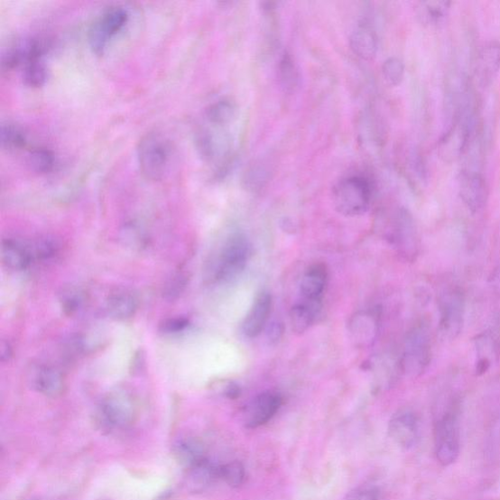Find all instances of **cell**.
<instances>
[{
  "label": "cell",
  "mask_w": 500,
  "mask_h": 500,
  "mask_svg": "<svg viewBox=\"0 0 500 500\" xmlns=\"http://www.w3.org/2000/svg\"><path fill=\"white\" fill-rule=\"evenodd\" d=\"M434 450L440 466H452L460 454V409L452 400L436 415L434 421Z\"/></svg>",
  "instance_id": "6da1fadb"
},
{
  "label": "cell",
  "mask_w": 500,
  "mask_h": 500,
  "mask_svg": "<svg viewBox=\"0 0 500 500\" xmlns=\"http://www.w3.org/2000/svg\"><path fill=\"white\" fill-rule=\"evenodd\" d=\"M172 157L171 142L159 131L143 136L137 146V160L143 176L148 181L162 180L168 172Z\"/></svg>",
  "instance_id": "7a4b0ae2"
},
{
  "label": "cell",
  "mask_w": 500,
  "mask_h": 500,
  "mask_svg": "<svg viewBox=\"0 0 500 500\" xmlns=\"http://www.w3.org/2000/svg\"><path fill=\"white\" fill-rule=\"evenodd\" d=\"M372 186L363 176H349L333 189L332 200L336 209L344 217H361L372 202Z\"/></svg>",
  "instance_id": "3957f363"
},
{
  "label": "cell",
  "mask_w": 500,
  "mask_h": 500,
  "mask_svg": "<svg viewBox=\"0 0 500 500\" xmlns=\"http://www.w3.org/2000/svg\"><path fill=\"white\" fill-rule=\"evenodd\" d=\"M252 255V245L243 233H234L223 244L211 268L212 278L227 282L240 275Z\"/></svg>",
  "instance_id": "277c9868"
},
{
  "label": "cell",
  "mask_w": 500,
  "mask_h": 500,
  "mask_svg": "<svg viewBox=\"0 0 500 500\" xmlns=\"http://www.w3.org/2000/svg\"><path fill=\"white\" fill-rule=\"evenodd\" d=\"M432 359V339L430 326L426 323L415 325L404 340L401 358V368L409 376L421 375L430 366Z\"/></svg>",
  "instance_id": "5b68a950"
},
{
  "label": "cell",
  "mask_w": 500,
  "mask_h": 500,
  "mask_svg": "<svg viewBox=\"0 0 500 500\" xmlns=\"http://www.w3.org/2000/svg\"><path fill=\"white\" fill-rule=\"evenodd\" d=\"M129 21L128 10L120 5L106 8L93 22L88 31V44L94 54H104L112 40L120 33Z\"/></svg>",
  "instance_id": "8992f818"
},
{
  "label": "cell",
  "mask_w": 500,
  "mask_h": 500,
  "mask_svg": "<svg viewBox=\"0 0 500 500\" xmlns=\"http://www.w3.org/2000/svg\"><path fill=\"white\" fill-rule=\"evenodd\" d=\"M136 413V403L125 390L110 392L100 403V420L111 431L125 430L134 423Z\"/></svg>",
  "instance_id": "52a82bcc"
},
{
  "label": "cell",
  "mask_w": 500,
  "mask_h": 500,
  "mask_svg": "<svg viewBox=\"0 0 500 500\" xmlns=\"http://www.w3.org/2000/svg\"><path fill=\"white\" fill-rule=\"evenodd\" d=\"M387 237L404 260L412 262L419 256L421 248L419 232L408 210L398 211L392 221Z\"/></svg>",
  "instance_id": "ba28073f"
},
{
  "label": "cell",
  "mask_w": 500,
  "mask_h": 500,
  "mask_svg": "<svg viewBox=\"0 0 500 500\" xmlns=\"http://www.w3.org/2000/svg\"><path fill=\"white\" fill-rule=\"evenodd\" d=\"M439 328L447 338H456L462 330L466 316V297L461 290L450 288L439 296Z\"/></svg>",
  "instance_id": "9c48e42d"
},
{
  "label": "cell",
  "mask_w": 500,
  "mask_h": 500,
  "mask_svg": "<svg viewBox=\"0 0 500 500\" xmlns=\"http://www.w3.org/2000/svg\"><path fill=\"white\" fill-rule=\"evenodd\" d=\"M52 42L43 37H32L17 42L3 55L2 67L5 70L41 60L50 52Z\"/></svg>",
  "instance_id": "30bf717a"
},
{
  "label": "cell",
  "mask_w": 500,
  "mask_h": 500,
  "mask_svg": "<svg viewBox=\"0 0 500 500\" xmlns=\"http://www.w3.org/2000/svg\"><path fill=\"white\" fill-rule=\"evenodd\" d=\"M388 434L393 442L403 449H411L419 444L421 428L419 416L411 410L398 411L388 424Z\"/></svg>",
  "instance_id": "8fae6325"
},
{
  "label": "cell",
  "mask_w": 500,
  "mask_h": 500,
  "mask_svg": "<svg viewBox=\"0 0 500 500\" xmlns=\"http://www.w3.org/2000/svg\"><path fill=\"white\" fill-rule=\"evenodd\" d=\"M282 404V398L277 392L261 393L245 407L243 421L246 428L255 430L268 423L277 414Z\"/></svg>",
  "instance_id": "7c38bea8"
},
{
  "label": "cell",
  "mask_w": 500,
  "mask_h": 500,
  "mask_svg": "<svg viewBox=\"0 0 500 500\" xmlns=\"http://www.w3.org/2000/svg\"><path fill=\"white\" fill-rule=\"evenodd\" d=\"M459 195L463 204L472 212L481 211L487 199V186L485 177L474 169L463 170L459 177Z\"/></svg>",
  "instance_id": "4fadbf2b"
},
{
  "label": "cell",
  "mask_w": 500,
  "mask_h": 500,
  "mask_svg": "<svg viewBox=\"0 0 500 500\" xmlns=\"http://www.w3.org/2000/svg\"><path fill=\"white\" fill-rule=\"evenodd\" d=\"M500 69V42H486L479 51L475 62V78L480 87H489Z\"/></svg>",
  "instance_id": "5bb4252c"
},
{
  "label": "cell",
  "mask_w": 500,
  "mask_h": 500,
  "mask_svg": "<svg viewBox=\"0 0 500 500\" xmlns=\"http://www.w3.org/2000/svg\"><path fill=\"white\" fill-rule=\"evenodd\" d=\"M271 309V294L265 291L258 293L243 323V332L246 338H255L264 331L268 323Z\"/></svg>",
  "instance_id": "9a60e30c"
},
{
  "label": "cell",
  "mask_w": 500,
  "mask_h": 500,
  "mask_svg": "<svg viewBox=\"0 0 500 500\" xmlns=\"http://www.w3.org/2000/svg\"><path fill=\"white\" fill-rule=\"evenodd\" d=\"M2 259L5 266L14 271L26 270L35 261L32 245L14 239L3 241Z\"/></svg>",
  "instance_id": "2e32d148"
},
{
  "label": "cell",
  "mask_w": 500,
  "mask_h": 500,
  "mask_svg": "<svg viewBox=\"0 0 500 500\" xmlns=\"http://www.w3.org/2000/svg\"><path fill=\"white\" fill-rule=\"evenodd\" d=\"M328 283V271L323 264L309 268L301 280V301L321 302Z\"/></svg>",
  "instance_id": "e0dca14e"
},
{
  "label": "cell",
  "mask_w": 500,
  "mask_h": 500,
  "mask_svg": "<svg viewBox=\"0 0 500 500\" xmlns=\"http://www.w3.org/2000/svg\"><path fill=\"white\" fill-rule=\"evenodd\" d=\"M173 454L176 460L188 470L208 458L204 443L195 437L177 440L173 446Z\"/></svg>",
  "instance_id": "ac0fdd59"
},
{
  "label": "cell",
  "mask_w": 500,
  "mask_h": 500,
  "mask_svg": "<svg viewBox=\"0 0 500 500\" xmlns=\"http://www.w3.org/2000/svg\"><path fill=\"white\" fill-rule=\"evenodd\" d=\"M499 336L495 329H487L476 339L475 348L477 356V372L482 374L489 371L492 364L498 356Z\"/></svg>",
  "instance_id": "d6986e66"
},
{
  "label": "cell",
  "mask_w": 500,
  "mask_h": 500,
  "mask_svg": "<svg viewBox=\"0 0 500 500\" xmlns=\"http://www.w3.org/2000/svg\"><path fill=\"white\" fill-rule=\"evenodd\" d=\"M32 386L35 390L47 397L60 395L64 388V378L56 368L43 366L35 370L32 379Z\"/></svg>",
  "instance_id": "ffe728a7"
},
{
  "label": "cell",
  "mask_w": 500,
  "mask_h": 500,
  "mask_svg": "<svg viewBox=\"0 0 500 500\" xmlns=\"http://www.w3.org/2000/svg\"><path fill=\"white\" fill-rule=\"evenodd\" d=\"M106 311L116 319H127L135 315L138 309L137 296L127 290H117L106 301Z\"/></svg>",
  "instance_id": "44dd1931"
},
{
  "label": "cell",
  "mask_w": 500,
  "mask_h": 500,
  "mask_svg": "<svg viewBox=\"0 0 500 500\" xmlns=\"http://www.w3.org/2000/svg\"><path fill=\"white\" fill-rule=\"evenodd\" d=\"M321 302H309L301 301L295 304L291 310V324L297 335H302L315 323L320 312Z\"/></svg>",
  "instance_id": "7402d4cb"
},
{
  "label": "cell",
  "mask_w": 500,
  "mask_h": 500,
  "mask_svg": "<svg viewBox=\"0 0 500 500\" xmlns=\"http://www.w3.org/2000/svg\"><path fill=\"white\" fill-rule=\"evenodd\" d=\"M349 42L352 51L364 60H372L377 53V37L370 28L360 27L354 31Z\"/></svg>",
  "instance_id": "603a6c76"
},
{
  "label": "cell",
  "mask_w": 500,
  "mask_h": 500,
  "mask_svg": "<svg viewBox=\"0 0 500 500\" xmlns=\"http://www.w3.org/2000/svg\"><path fill=\"white\" fill-rule=\"evenodd\" d=\"M449 2H422L416 6V14L424 25L439 26L447 19L449 10Z\"/></svg>",
  "instance_id": "cb8c5ba5"
},
{
  "label": "cell",
  "mask_w": 500,
  "mask_h": 500,
  "mask_svg": "<svg viewBox=\"0 0 500 500\" xmlns=\"http://www.w3.org/2000/svg\"><path fill=\"white\" fill-rule=\"evenodd\" d=\"M354 341L366 344L374 339L377 331V319L373 314H356L350 324Z\"/></svg>",
  "instance_id": "d4e9b609"
},
{
  "label": "cell",
  "mask_w": 500,
  "mask_h": 500,
  "mask_svg": "<svg viewBox=\"0 0 500 500\" xmlns=\"http://www.w3.org/2000/svg\"><path fill=\"white\" fill-rule=\"evenodd\" d=\"M219 468V464L207 458L189 470L190 481L196 486V490H204L214 482L220 480Z\"/></svg>",
  "instance_id": "484cf974"
},
{
  "label": "cell",
  "mask_w": 500,
  "mask_h": 500,
  "mask_svg": "<svg viewBox=\"0 0 500 500\" xmlns=\"http://www.w3.org/2000/svg\"><path fill=\"white\" fill-rule=\"evenodd\" d=\"M0 140L3 147L11 152L20 151L28 145V135L21 126L7 123L0 131Z\"/></svg>",
  "instance_id": "4316f807"
},
{
  "label": "cell",
  "mask_w": 500,
  "mask_h": 500,
  "mask_svg": "<svg viewBox=\"0 0 500 500\" xmlns=\"http://www.w3.org/2000/svg\"><path fill=\"white\" fill-rule=\"evenodd\" d=\"M28 162L33 171L47 174L54 171L57 161L51 150L37 147L29 152Z\"/></svg>",
  "instance_id": "83f0119b"
},
{
  "label": "cell",
  "mask_w": 500,
  "mask_h": 500,
  "mask_svg": "<svg viewBox=\"0 0 500 500\" xmlns=\"http://www.w3.org/2000/svg\"><path fill=\"white\" fill-rule=\"evenodd\" d=\"M206 116L210 124L222 126L232 122L236 106L229 100H220L208 106Z\"/></svg>",
  "instance_id": "f1b7e54d"
},
{
  "label": "cell",
  "mask_w": 500,
  "mask_h": 500,
  "mask_svg": "<svg viewBox=\"0 0 500 500\" xmlns=\"http://www.w3.org/2000/svg\"><path fill=\"white\" fill-rule=\"evenodd\" d=\"M22 77L25 85L30 88H40L43 87L47 80V77H49V71H47L43 59L30 62L23 66Z\"/></svg>",
  "instance_id": "f546056e"
},
{
  "label": "cell",
  "mask_w": 500,
  "mask_h": 500,
  "mask_svg": "<svg viewBox=\"0 0 500 500\" xmlns=\"http://www.w3.org/2000/svg\"><path fill=\"white\" fill-rule=\"evenodd\" d=\"M279 78L282 87L287 91H292L299 86L300 74L292 58L284 53L279 64Z\"/></svg>",
  "instance_id": "4dcf8cb0"
},
{
  "label": "cell",
  "mask_w": 500,
  "mask_h": 500,
  "mask_svg": "<svg viewBox=\"0 0 500 500\" xmlns=\"http://www.w3.org/2000/svg\"><path fill=\"white\" fill-rule=\"evenodd\" d=\"M220 480L229 486L239 487L245 481V469L240 461H230L221 464L219 468Z\"/></svg>",
  "instance_id": "1f68e13d"
},
{
  "label": "cell",
  "mask_w": 500,
  "mask_h": 500,
  "mask_svg": "<svg viewBox=\"0 0 500 500\" xmlns=\"http://www.w3.org/2000/svg\"><path fill=\"white\" fill-rule=\"evenodd\" d=\"M383 74L389 86H399L404 76V65L401 59L388 58L383 65Z\"/></svg>",
  "instance_id": "d6a6232c"
},
{
  "label": "cell",
  "mask_w": 500,
  "mask_h": 500,
  "mask_svg": "<svg viewBox=\"0 0 500 500\" xmlns=\"http://www.w3.org/2000/svg\"><path fill=\"white\" fill-rule=\"evenodd\" d=\"M61 303L66 314L74 315L85 303V295L78 289L69 288L62 294Z\"/></svg>",
  "instance_id": "836d02e7"
},
{
  "label": "cell",
  "mask_w": 500,
  "mask_h": 500,
  "mask_svg": "<svg viewBox=\"0 0 500 500\" xmlns=\"http://www.w3.org/2000/svg\"><path fill=\"white\" fill-rule=\"evenodd\" d=\"M379 491L376 486L365 485L350 492L343 500H378Z\"/></svg>",
  "instance_id": "e575fe53"
},
{
  "label": "cell",
  "mask_w": 500,
  "mask_h": 500,
  "mask_svg": "<svg viewBox=\"0 0 500 500\" xmlns=\"http://www.w3.org/2000/svg\"><path fill=\"white\" fill-rule=\"evenodd\" d=\"M189 327V320L183 317L171 318L162 321L160 330L165 335H176Z\"/></svg>",
  "instance_id": "d590c367"
},
{
  "label": "cell",
  "mask_w": 500,
  "mask_h": 500,
  "mask_svg": "<svg viewBox=\"0 0 500 500\" xmlns=\"http://www.w3.org/2000/svg\"><path fill=\"white\" fill-rule=\"evenodd\" d=\"M266 180V171L264 169L253 168L246 172L245 182L249 189L255 190L264 186Z\"/></svg>",
  "instance_id": "8d00e7d4"
},
{
  "label": "cell",
  "mask_w": 500,
  "mask_h": 500,
  "mask_svg": "<svg viewBox=\"0 0 500 500\" xmlns=\"http://www.w3.org/2000/svg\"><path fill=\"white\" fill-rule=\"evenodd\" d=\"M240 394H241L240 387L234 384H230L227 386V388H226L225 390V395L230 399H236L237 397H240Z\"/></svg>",
  "instance_id": "74e56055"
},
{
  "label": "cell",
  "mask_w": 500,
  "mask_h": 500,
  "mask_svg": "<svg viewBox=\"0 0 500 500\" xmlns=\"http://www.w3.org/2000/svg\"><path fill=\"white\" fill-rule=\"evenodd\" d=\"M491 281H492L493 288L498 294H500V264L493 273Z\"/></svg>",
  "instance_id": "f35d334b"
},
{
  "label": "cell",
  "mask_w": 500,
  "mask_h": 500,
  "mask_svg": "<svg viewBox=\"0 0 500 500\" xmlns=\"http://www.w3.org/2000/svg\"><path fill=\"white\" fill-rule=\"evenodd\" d=\"M282 328L279 324H273L269 332V338L272 341H279L282 335Z\"/></svg>",
  "instance_id": "ab89813d"
}]
</instances>
